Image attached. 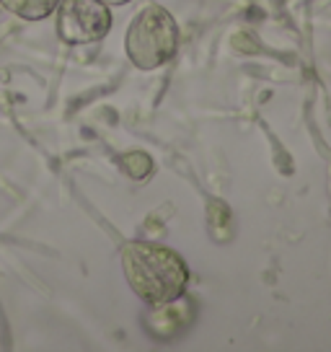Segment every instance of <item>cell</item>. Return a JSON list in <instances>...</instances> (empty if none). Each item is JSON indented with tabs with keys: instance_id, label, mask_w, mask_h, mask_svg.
<instances>
[{
	"instance_id": "cell-2",
	"label": "cell",
	"mask_w": 331,
	"mask_h": 352,
	"mask_svg": "<svg viewBox=\"0 0 331 352\" xmlns=\"http://www.w3.org/2000/svg\"><path fill=\"white\" fill-rule=\"evenodd\" d=\"M179 26L174 16L161 6H148L133 19L124 39L127 57L140 70H155L176 55Z\"/></svg>"
},
{
	"instance_id": "cell-1",
	"label": "cell",
	"mask_w": 331,
	"mask_h": 352,
	"mask_svg": "<svg viewBox=\"0 0 331 352\" xmlns=\"http://www.w3.org/2000/svg\"><path fill=\"white\" fill-rule=\"evenodd\" d=\"M122 270L135 296L148 306H171L187 293L189 267L174 249L153 241L122 246Z\"/></svg>"
},
{
	"instance_id": "cell-5",
	"label": "cell",
	"mask_w": 331,
	"mask_h": 352,
	"mask_svg": "<svg viewBox=\"0 0 331 352\" xmlns=\"http://www.w3.org/2000/svg\"><path fill=\"white\" fill-rule=\"evenodd\" d=\"M122 168L133 176V179H145V176L153 171V161L145 153H137V151H135V153H127L122 158Z\"/></svg>"
},
{
	"instance_id": "cell-4",
	"label": "cell",
	"mask_w": 331,
	"mask_h": 352,
	"mask_svg": "<svg viewBox=\"0 0 331 352\" xmlns=\"http://www.w3.org/2000/svg\"><path fill=\"white\" fill-rule=\"evenodd\" d=\"M60 0H0V6L8 13L19 16L23 21H42L52 16Z\"/></svg>"
},
{
	"instance_id": "cell-6",
	"label": "cell",
	"mask_w": 331,
	"mask_h": 352,
	"mask_svg": "<svg viewBox=\"0 0 331 352\" xmlns=\"http://www.w3.org/2000/svg\"><path fill=\"white\" fill-rule=\"evenodd\" d=\"M101 3H106V6H124V3H130V0H101Z\"/></svg>"
},
{
	"instance_id": "cell-3",
	"label": "cell",
	"mask_w": 331,
	"mask_h": 352,
	"mask_svg": "<svg viewBox=\"0 0 331 352\" xmlns=\"http://www.w3.org/2000/svg\"><path fill=\"white\" fill-rule=\"evenodd\" d=\"M57 36L65 44H91L104 39L111 29V11L101 0H60Z\"/></svg>"
}]
</instances>
